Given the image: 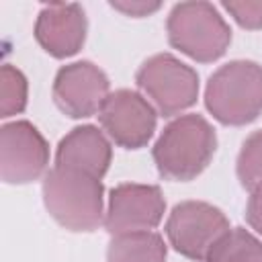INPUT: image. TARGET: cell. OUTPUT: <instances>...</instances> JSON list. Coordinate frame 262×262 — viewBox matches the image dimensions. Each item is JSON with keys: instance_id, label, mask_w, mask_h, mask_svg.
Segmentation results:
<instances>
[{"instance_id": "obj_1", "label": "cell", "mask_w": 262, "mask_h": 262, "mask_svg": "<svg viewBox=\"0 0 262 262\" xmlns=\"http://www.w3.org/2000/svg\"><path fill=\"white\" fill-rule=\"evenodd\" d=\"M217 147L213 127L201 115H182L162 131L154 145V162L168 180H192L211 162Z\"/></svg>"}, {"instance_id": "obj_2", "label": "cell", "mask_w": 262, "mask_h": 262, "mask_svg": "<svg viewBox=\"0 0 262 262\" xmlns=\"http://www.w3.org/2000/svg\"><path fill=\"white\" fill-rule=\"evenodd\" d=\"M43 203L70 231H94L102 223V184L90 174L55 166L45 174Z\"/></svg>"}, {"instance_id": "obj_3", "label": "cell", "mask_w": 262, "mask_h": 262, "mask_svg": "<svg viewBox=\"0 0 262 262\" xmlns=\"http://www.w3.org/2000/svg\"><path fill=\"white\" fill-rule=\"evenodd\" d=\"M205 104L225 125H246L262 113V66L237 59L221 66L207 84Z\"/></svg>"}, {"instance_id": "obj_4", "label": "cell", "mask_w": 262, "mask_h": 262, "mask_svg": "<svg viewBox=\"0 0 262 262\" xmlns=\"http://www.w3.org/2000/svg\"><path fill=\"white\" fill-rule=\"evenodd\" d=\"M170 45L196 61L221 57L231 41V31L217 8L209 2H180L168 16Z\"/></svg>"}, {"instance_id": "obj_5", "label": "cell", "mask_w": 262, "mask_h": 262, "mask_svg": "<svg viewBox=\"0 0 262 262\" xmlns=\"http://www.w3.org/2000/svg\"><path fill=\"white\" fill-rule=\"evenodd\" d=\"M137 86L151 98L164 117H172L194 104L199 94V76L178 57L158 53L139 68Z\"/></svg>"}, {"instance_id": "obj_6", "label": "cell", "mask_w": 262, "mask_h": 262, "mask_svg": "<svg viewBox=\"0 0 262 262\" xmlns=\"http://www.w3.org/2000/svg\"><path fill=\"white\" fill-rule=\"evenodd\" d=\"M229 231L227 217L203 201L176 205L166 223V235L176 252L190 260H205L211 248Z\"/></svg>"}, {"instance_id": "obj_7", "label": "cell", "mask_w": 262, "mask_h": 262, "mask_svg": "<svg viewBox=\"0 0 262 262\" xmlns=\"http://www.w3.org/2000/svg\"><path fill=\"white\" fill-rule=\"evenodd\" d=\"M49 162L45 137L29 121L6 123L0 129V176L8 184L37 180Z\"/></svg>"}, {"instance_id": "obj_8", "label": "cell", "mask_w": 262, "mask_h": 262, "mask_svg": "<svg viewBox=\"0 0 262 262\" xmlns=\"http://www.w3.org/2000/svg\"><path fill=\"white\" fill-rule=\"evenodd\" d=\"M164 196L151 184H119L111 190L104 227L111 235L149 231L164 217Z\"/></svg>"}, {"instance_id": "obj_9", "label": "cell", "mask_w": 262, "mask_h": 262, "mask_svg": "<svg viewBox=\"0 0 262 262\" xmlns=\"http://www.w3.org/2000/svg\"><path fill=\"white\" fill-rule=\"evenodd\" d=\"M98 119L106 135L129 149H137L149 141L156 129V111L154 106L135 90H117L111 92L104 100Z\"/></svg>"}, {"instance_id": "obj_10", "label": "cell", "mask_w": 262, "mask_h": 262, "mask_svg": "<svg viewBox=\"0 0 262 262\" xmlns=\"http://www.w3.org/2000/svg\"><path fill=\"white\" fill-rule=\"evenodd\" d=\"M108 94L106 74L90 61L63 66L53 82V100L59 111L72 119H84L100 113Z\"/></svg>"}, {"instance_id": "obj_11", "label": "cell", "mask_w": 262, "mask_h": 262, "mask_svg": "<svg viewBox=\"0 0 262 262\" xmlns=\"http://www.w3.org/2000/svg\"><path fill=\"white\" fill-rule=\"evenodd\" d=\"M39 45L53 57L74 55L86 37V14L76 2H53L41 8L35 23Z\"/></svg>"}, {"instance_id": "obj_12", "label": "cell", "mask_w": 262, "mask_h": 262, "mask_svg": "<svg viewBox=\"0 0 262 262\" xmlns=\"http://www.w3.org/2000/svg\"><path fill=\"white\" fill-rule=\"evenodd\" d=\"M113 149L104 133L94 125L72 129L57 145L55 166L102 178L108 170Z\"/></svg>"}, {"instance_id": "obj_13", "label": "cell", "mask_w": 262, "mask_h": 262, "mask_svg": "<svg viewBox=\"0 0 262 262\" xmlns=\"http://www.w3.org/2000/svg\"><path fill=\"white\" fill-rule=\"evenodd\" d=\"M106 262H166V244L154 231L113 235Z\"/></svg>"}, {"instance_id": "obj_14", "label": "cell", "mask_w": 262, "mask_h": 262, "mask_svg": "<svg viewBox=\"0 0 262 262\" xmlns=\"http://www.w3.org/2000/svg\"><path fill=\"white\" fill-rule=\"evenodd\" d=\"M205 262H262V242L242 227L229 229L211 248Z\"/></svg>"}, {"instance_id": "obj_15", "label": "cell", "mask_w": 262, "mask_h": 262, "mask_svg": "<svg viewBox=\"0 0 262 262\" xmlns=\"http://www.w3.org/2000/svg\"><path fill=\"white\" fill-rule=\"evenodd\" d=\"M237 178L250 192L262 188V131H254L237 156Z\"/></svg>"}, {"instance_id": "obj_16", "label": "cell", "mask_w": 262, "mask_h": 262, "mask_svg": "<svg viewBox=\"0 0 262 262\" xmlns=\"http://www.w3.org/2000/svg\"><path fill=\"white\" fill-rule=\"evenodd\" d=\"M27 106V80L10 63L0 72V117H12Z\"/></svg>"}, {"instance_id": "obj_17", "label": "cell", "mask_w": 262, "mask_h": 262, "mask_svg": "<svg viewBox=\"0 0 262 262\" xmlns=\"http://www.w3.org/2000/svg\"><path fill=\"white\" fill-rule=\"evenodd\" d=\"M223 8L246 29L262 27V0L254 2H223Z\"/></svg>"}, {"instance_id": "obj_18", "label": "cell", "mask_w": 262, "mask_h": 262, "mask_svg": "<svg viewBox=\"0 0 262 262\" xmlns=\"http://www.w3.org/2000/svg\"><path fill=\"white\" fill-rule=\"evenodd\" d=\"M246 217H248V223L256 229V233L262 235V188L252 190V196H250L248 209H246Z\"/></svg>"}, {"instance_id": "obj_19", "label": "cell", "mask_w": 262, "mask_h": 262, "mask_svg": "<svg viewBox=\"0 0 262 262\" xmlns=\"http://www.w3.org/2000/svg\"><path fill=\"white\" fill-rule=\"evenodd\" d=\"M111 6L131 16H145L149 12H156L160 8V2H113Z\"/></svg>"}]
</instances>
